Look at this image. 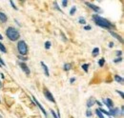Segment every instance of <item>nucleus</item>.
Returning a JSON list of instances; mask_svg holds the SVG:
<instances>
[{
  "instance_id": "nucleus-1",
  "label": "nucleus",
  "mask_w": 124,
  "mask_h": 118,
  "mask_svg": "<svg viewBox=\"0 0 124 118\" xmlns=\"http://www.w3.org/2000/svg\"><path fill=\"white\" fill-rule=\"evenodd\" d=\"M93 21H94V23H95L96 25H98L99 27H101V28L110 29V28L112 27V24L109 22L108 20L104 19L103 17H101V16H99V15H93Z\"/></svg>"
},
{
  "instance_id": "nucleus-2",
  "label": "nucleus",
  "mask_w": 124,
  "mask_h": 118,
  "mask_svg": "<svg viewBox=\"0 0 124 118\" xmlns=\"http://www.w3.org/2000/svg\"><path fill=\"white\" fill-rule=\"evenodd\" d=\"M6 34H7V37H8L10 40H12V41H16V40H18V38L20 37V34H19L18 30H16L15 28H13V27H10V28L7 29Z\"/></svg>"
},
{
  "instance_id": "nucleus-3",
  "label": "nucleus",
  "mask_w": 124,
  "mask_h": 118,
  "mask_svg": "<svg viewBox=\"0 0 124 118\" xmlns=\"http://www.w3.org/2000/svg\"><path fill=\"white\" fill-rule=\"evenodd\" d=\"M17 50H18V52L20 53V55H26L28 53V47L26 45V42L21 40L18 42L17 44Z\"/></svg>"
},
{
  "instance_id": "nucleus-4",
  "label": "nucleus",
  "mask_w": 124,
  "mask_h": 118,
  "mask_svg": "<svg viewBox=\"0 0 124 118\" xmlns=\"http://www.w3.org/2000/svg\"><path fill=\"white\" fill-rule=\"evenodd\" d=\"M44 95H45V97H46L48 100H50V101H52V102H54V103L55 102V100H54L53 94H52L48 89H44Z\"/></svg>"
},
{
  "instance_id": "nucleus-5",
  "label": "nucleus",
  "mask_w": 124,
  "mask_h": 118,
  "mask_svg": "<svg viewBox=\"0 0 124 118\" xmlns=\"http://www.w3.org/2000/svg\"><path fill=\"white\" fill-rule=\"evenodd\" d=\"M19 65H20V68L22 69V71H23V72H24L25 74H27V75H29V74H31V72H30V69L28 68V66H27V65H26L25 63L21 62V63H20Z\"/></svg>"
},
{
  "instance_id": "nucleus-6",
  "label": "nucleus",
  "mask_w": 124,
  "mask_h": 118,
  "mask_svg": "<svg viewBox=\"0 0 124 118\" xmlns=\"http://www.w3.org/2000/svg\"><path fill=\"white\" fill-rule=\"evenodd\" d=\"M86 5L89 7V8H91L93 11H94L95 13H101V10H100V8H98L97 6H95V5H93L92 3H89V2H86Z\"/></svg>"
},
{
  "instance_id": "nucleus-7",
  "label": "nucleus",
  "mask_w": 124,
  "mask_h": 118,
  "mask_svg": "<svg viewBox=\"0 0 124 118\" xmlns=\"http://www.w3.org/2000/svg\"><path fill=\"white\" fill-rule=\"evenodd\" d=\"M32 100L34 101V103H35V104H36V105H37V106H38V108H39V109H40V111H42V112L44 113V115H45V116H47L46 111L44 110V108H43V107H42V106L40 105V103H39V102L37 101V99H36V98H35L34 96H32Z\"/></svg>"
},
{
  "instance_id": "nucleus-8",
  "label": "nucleus",
  "mask_w": 124,
  "mask_h": 118,
  "mask_svg": "<svg viewBox=\"0 0 124 118\" xmlns=\"http://www.w3.org/2000/svg\"><path fill=\"white\" fill-rule=\"evenodd\" d=\"M103 102H104V104H105L108 108H110V109L113 108V105H114V104H113V101H112L110 98H107L106 100H103Z\"/></svg>"
},
{
  "instance_id": "nucleus-9",
  "label": "nucleus",
  "mask_w": 124,
  "mask_h": 118,
  "mask_svg": "<svg viewBox=\"0 0 124 118\" xmlns=\"http://www.w3.org/2000/svg\"><path fill=\"white\" fill-rule=\"evenodd\" d=\"M95 99L93 98V97H91V98H89V100H88V102H87V107L88 108H91V107H93L94 103H95Z\"/></svg>"
},
{
  "instance_id": "nucleus-10",
  "label": "nucleus",
  "mask_w": 124,
  "mask_h": 118,
  "mask_svg": "<svg viewBox=\"0 0 124 118\" xmlns=\"http://www.w3.org/2000/svg\"><path fill=\"white\" fill-rule=\"evenodd\" d=\"M110 33L112 34V36H114L115 38H116L117 40H119V41H120L121 43L123 42V40H122V38H121V36H119V35H118V34H116V32H114V31H112V30H110Z\"/></svg>"
},
{
  "instance_id": "nucleus-11",
  "label": "nucleus",
  "mask_w": 124,
  "mask_h": 118,
  "mask_svg": "<svg viewBox=\"0 0 124 118\" xmlns=\"http://www.w3.org/2000/svg\"><path fill=\"white\" fill-rule=\"evenodd\" d=\"M119 112L118 109H111V111H109L110 115H117V113Z\"/></svg>"
},
{
  "instance_id": "nucleus-12",
  "label": "nucleus",
  "mask_w": 124,
  "mask_h": 118,
  "mask_svg": "<svg viewBox=\"0 0 124 118\" xmlns=\"http://www.w3.org/2000/svg\"><path fill=\"white\" fill-rule=\"evenodd\" d=\"M0 21L3 22V23H5L7 21V15L4 13H1V12H0Z\"/></svg>"
},
{
  "instance_id": "nucleus-13",
  "label": "nucleus",
  "mask_w": 124,
  "mask_h": 118,
  "mask_svg": "<svg viewBox=\"0 0 124 118\" xmlns=\"http://www.w3.org/2000/svg\"><path fill=\"white\" fill-rule=\"evenodd\" d=\"M41 64V66H42V68H43V71H44V73H45V75L46 76H49V71H48V67H47L46 65L43 63V62H41L40 63Z\"/></svg>"
},
{
  "instance_id": "nucleus-14",
  "label": "nucleus",
  "mask_w": 124,
  "mask_h": 118,
  "mask_svg": "<svg viewBox=\"0 0 124 118\" xmlns=\"http://www.w3.org/2000/svg\"><path fill=\"white\" fill-rule=\"evenodd\" d=\"M98 53H99V49H98V48H94V49H93V53H92V54H93V57H95Z\"/></svg>"
},
{
  "instance_id": "nucleus-15",
  "label": "nucleus",
  "mask_w": 124,
  "mask_h": 118,
  "mask_svg": "<svg viewBox=\"0 0 124 118\" xmlns=\"http://www.w3.org/2000/svg\"><path fill=\"white\" fill-rule=\"evenodd\" d=\"M115 79H116V82L123 83V78H122V77H120V76H118V75H116V76H115Z\"/></svg>"
},
{
  "instance_id": "nucleus-16",
  "label": "nucleus",
  "mask_w": 124,
  "mask_h": 118,
  "mask_svg": "<svg viewBox=\"0 0 124 118\" xmlns=\"http://www.w3.org/2000/svg\"><path fill=\"white\" fill-rule=\"evenodd\" d=\"M0 51H1L2 52H7V50H6L5 46L2 44V43H0Z\"/></svg>"
},
{
  "instance_id": "nucleus-17",
  "label": "nucleus",
  "mask_w": 124,
  "mask_h": 118,
  "mask_svg": "<svg viewBox=\"0 0 124 118\" xmlns=\"http://www.w3.org/2000/svg\"><path fill=\"white\" fill-rule=\"evenodd\" d=\"M71 68H72V65L71 64H65L64 65V70L65 71H69V70H71Z\"/></svg>"
},
{
  "instance_id": "nucleus-18",
  "label": "nucleus",
  "mask_w": 124,
  "mask_h": 118,
  "mask_svg": "<svg viewBox=\"0 0 124 118\" xmlns=\"http://www.w3.org/2000/svg\"><path fill=\"white\" fill-rule=\"evenodd\" d=\"M95 113H96V115H97L99 118H104L103 114H102V113L99 111V110H95Z\"/></svg>"
},
{
  "instance_id": "nucleus-19",
  "label": "nucleus",
  "mask_w": 124,
  "mask_h": 118,
  "mask_svg": "<svg viewBox=\"0 0 124 118\" xmlns=\"http://www.w3.org/2000/svg\"><path fill=\"white\" fill-rule=\"evenodd\" d=\"M104 63H105V60H104V58H101L100 60H99V62H98V65H99L100 67H103Z\"/></svg>"
},
{
  "instance_id": "nucleus-20",
  "label": "nucleus",
  "mask_w": 124,
  "mask_h": 118,
  "mask_svg": "<svg viewBox=\"0 0 124 118\" xmlns=\"http://www.w3.org/2000/svg\"><path fill=\"white\" fill-rule=\"evenodd\" d=\"M88 67H89V66H88V64H84V65H82V69L84 70V72H85V73H87V72H88Z\"/></svg>"
},
{
  "instance_id": "nucleus-21",
  "label": "nucleus",
  "mask_w": 124,
  "mask_h": 118,
  "mask_svg": "<svg viewBox=\"0 0 124 118\" xmlns=\"http://www.w3.org/2000/svg\"><path fill=\"white\" fill-rule=\"evenodd\" d=\"M76 11H77V8H76V7H73V8L71 9V11H70V15H73L75 13H76Z\"/></svg>"
},
{
  "instance_id": "nucleus-22",
  "label": "nucleus",
  "mask_w": 124,
  "mask_h": 118,
  "mask_svg": "<svg viewBox=\"0 0 124 118\" xmlns=\"http://www.w3.org/2000/svg\"><path fill=\"white\" fill-rule=\"evenodd\" d=\"M45 48H46V50H49L51 48V42L50 41H47L45 43Z\"/></svg>"
},
{
  "instance_id": "nucleus-23",
  "label": "nucleus",
  "mask_w": 124,
  "mask_h": 118,
  "mask_svg": "<svg viewBox=\"0 0 124 118\" xmlns=\"http://www.w3.org/2000/svg\"><path fill=\"white\" fill-rule=\"evenodd\" d=\"M54 5L55 9H56V10H58V12H60V13H62L61 9H60V8L58 7V5H57V3H56V2H54Z\"/></svg>"
},
{
  "instance_id": "nucleus-24",
  "label": "nucleus",
  "mask_w": 124,
  "mask_h": 118,
  "mask_svg": "<svg viewBox=\"0 0 124 118\" xmlns=\"http://www.w3.org/2000/svg\"><path fill=\"white\" fill-rule=\"evenodd\" d=\"M99 111H100L101 113H105V114H107V115H110L109 111H104V110H102V109H99Z\"/></svg>"
},
{
  "instance_id": "nucleus-25",
  "label": "nucleus",
  "mask_w": 124,
  "mask_h": 118,
  "mask_svg": "<svg viewBox=\"0 0 124 118\" xmlns=\"http://www.w3.org/2000/svg\"><path fill=\"white\" fill-rule=\"evenodd\" d=\"M79 23H80V24H85V23H86V21H85V19H84V18L80 17V18H79Z\"/></svg>"
},
{
  "instance_id": "nucleus-26",
  "label": "nucleus",
  "mask_w": 124,
  "mask_h": 118,
  "mask_svg": "<svg viewBox=\"0 0 124 118\" xmlns=\"http://www.w3.org/2000/svg\"><path fill=\"white\" fill-rule=\"evenodd\" d=\"M51 112H52V114H53V116H54V117L57 118V116H56V113H55V112H54L53 110H51Z\"/></svg>"
},
{
  "instance_id": "nucleus-27",
  "label": "nucleus",
  "mask_w": 124,
  "mask_h": 118,
  "mask_svg": "<svg viewBox=\"0 0 124 118\" xmlns=\"http://www.w3.org/2000/svg\"><path fill=\"white\" fill-rule=\"evenodd\" d=\"M67 4H68V1H65V0H64V1H62V6H63V7H66V6H67Z\"/></svg>"
},
{
  "instance_id": "nucleus-28",
  "label": "nucleus",
  "mask_w": 124,
  "mask_h": 118,
  "mask_svg": "<svg viewBox=\"0 0 124 118\" xmlns=\"http://www.w3.org/2000/svg\"><path fill=\"white\" fill-rule=\"evenodd\" d=\"M86 115H87L88 117H90V116H92V112H91L90 111H87V112H86Z\"/></svg>"
},
{
  "instance_id": "nucleus-29",
  "label": "nucleus",
  "mask_w": 124,
  "mask_h": 118,
  "mask_svg": "<svg viewBox=\"0 0 124 118\" xmlns=\"http://www.w3.org/2000/svg\"><path fill=\"white\" fill-rule=\"evenodd\" d=\"M11 5H12V6H13V8H14V9H15V10H17V8H16V6H15V3H14V2H13V1H11Z\"/></svg>"
},
{
  "instance_id": "nucleus-30",
  "label": "nucleus",
  "mask_w": 124,
  "mask_h": 118,
  "mask_svg": "<svg viewBox=\"0 0 124 118\" xmlns=\"http://www.w3.org/2000/svg\"><path fill=\"white\" fill-rule=\"evenodd\" d=\"M92 28H91V26H85L84 27V30H91Z\"/></svg>"
},
{
  "instance_id": "nucleus-31",
  "label": "nucleus",
  "mask_w": 124,
  "mask_h": 118,
  "mask_svg": "<svg viewBox=\"0 0 124 118\" xmlns=\"http://www.w3.org/2000/svg\"><path fill=\"white\" fill-rule=\"evenodd\" d=\"M0 65H2V66H6V65H5V63H4V61L1 59V57H0Z\"/></svg>"
},
{
  "instance_id": "nucleus-32",
  "label": "nucleus",
  "mask_w": 124,
  "mask_h": 118,
  "mask_svg": "<svg viewBox=\"0 0 124 118\" xmlns=\"http://www.w3.org/2000/svg\"><path fill=\"white\" fill-rule=\"evenodd\" d=\"M121 60H122V58H121V57H119V58L116 59V60H115V62H116V63H117V62H120Z\"/></svg>"
},
{
  "instance_id": "nucleus-33",
  "label": "nucleus",
  "mask_w": 124,
  "mask_h": 118,
  "mask_svg": "<svg viewBox=\"0 0 124 118\" xmlns=\"http://www.w3.org/2000/svg\"><path fill=\"white\" fill-rule=\"evenodd\" d=\"M117 93H119V95H120V96L123 98L124 95H123V92H122V91H119V90H117Z\"/></svg>"
},
{
  "instance_id": "nucleus-34",
  "label": "nucleus",
  "mask_w": 124,
  "mask_h": 118,
  "mask_svg": "<svg viewBox=\"0 0 124 118\" xmlns=\"http://www.w3.org/2000/svg\"><path fill=\"white\" fill-rule=\"evenodd\" d=\"M18 58L22 59V60H24V61H25V60H27V58H25V57H23V56H21V55H18Z\"/></svg>"
},
{
  "instance_id": "nucleus-35",
  "label": "nucleus",
  "mask_w": 124,
  "mask_h": 118,
  "mask_svg": "<svg viewBox=\"0 0 124 118\" xmlns=\"http://www.w3.org/2000/svg\"><path fill=\"white\" fill-rule=\"evenodd\" d=\"M75 81H76V78H71V80H70V82H71V83H74Z\"/></svg>"
},
{
  "instance_id": "nucleus-36",
  "label": "nucleus",
  "mask_w": 124,
  "mask_h": 118,
  "mask_svg": "<svg viewBox=\"0 0 124 118\" xmlns=\"http://www.w3.org/2000/svg\"><path fill=\"white\" fill-rule=\"evenodd\" d=\"M121 53H122V52H121L120 51H119V52H116V55H118V56H119V55H121Z\"/></svg>"
},
{
  "instance_id": "nucleus-37",
  "label": "nucleus",
  "mask_w": 124,
  "mask_h": 118,
  "mask_svg": "<svg viewBox=\"0 0 124 118\" xmlns=\"http://www.w3.org/2000/svg\"><path fill=\"white\" fill-rule=\"evenodd\" d=\"M113 46H114V43H113V42H111V43L109 44V47H110V48H112Z\"/></svg>"
},
{
  "instance_id": "nucleus-38",
  "label": "nucleus",
  "mask_w": 124,
  "mask_h": 118,
  "mask_svg": "<svg viewBox=\"0 0 124 118\" xmlns=\"http://www.w3.org/2000/svg\"><path fill=\"white\" fill-rule=\"evenodd\" d=\"M121 115H123V107H121Z\"/></svg>"
},
{
  "instance_id": "nucleus-39",
  "label": "nucleus",
  "mask_w": 124,
  "mask_h": 118,
  "mask_svg": "<svg viewBox=\"0 0 124 118\" xmlns=\"http://www.w3.org/2000/svg\"><path fill=\"white\" fill-rule=\"evenodd\" d=\"M1 39H3V37H2V35L0 34V40H1Z\"/></svg>"
},
{
  "instance_id": "nucleus-40",
  "label": "nucleus",
  "mask_w": 124,
  "mask_h": 118,
  "mask_svg": "<svg viewBox=\"0 0 124 118\" xmlns=\"http://www.w3.org/2000/svg\"><path fill=\"white\" fill-rule=\"evenodd\" d=\"M0 88H1V83H0Z\"/></svg>"
},
{
  "instance_id": "nucleus-41",
  "label": "nucleus",
  "mask_w": 124,
  "mask_h": 118,
  "mask_svg": "<svg viewBox=\"0 0 124 118\" xmlns=\"http://www.w3.org/2000/svg\"><path fill=\"white\" fill-rule=\"evenodd\" d=\"M0 66H1V65H0Z\"/></svg>"
}]
</instances>
